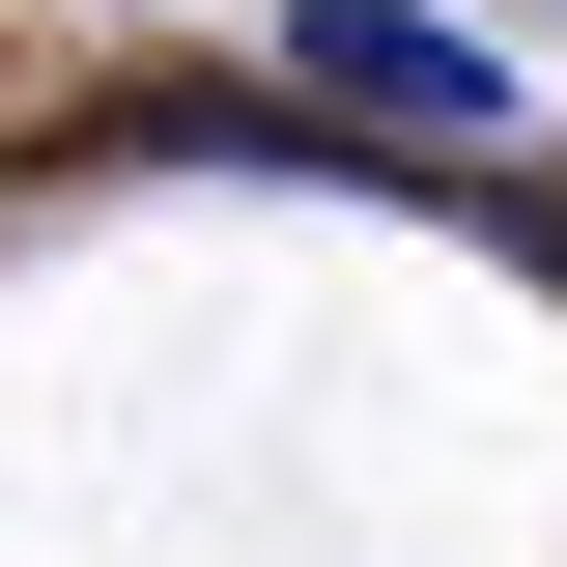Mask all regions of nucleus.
Returning a JSON list of instances; mask_svg holds the SVG:
<instances>
[{
    "label": "nucleus",
    "mask_w": 567,
    "mask_h": 567,
    "mask_svg": "<svg viewBox=\"0 0 567 567\" xmlns=\"http://www.w3.org/2000/svg\"><path fill=\"white\" fill-rule=\"evenodd\" d=\"M284 85H312V114H398V142H511V58L454 29V0H312Z\"/></svg>",
    "instance_id": "1"
}]
</instances>
